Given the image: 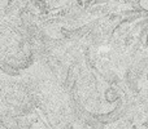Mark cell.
Returning a JSON list of instances; mask_svg holds the SVG:
<instances>
[{
    "label": "cell",
    "instance_id": "obj_1",
    "mask_svg": "<svg viewBox=\"0 0 148 129\" xmlns=\"http://www.w3.org/2000/svg\"><path fill=\"white\" fill-rule=\"evenodd\" d=\"M1 70L5 71V72H8V74H10V75H17V74H18V71L14 70V68H13V66L3 65V66H1Z\"/></svg>",
    "mask_w": 148,
    "mask_h": 129
},
{
    "label": "cell",
    "instance_id": "obj_2",
    "mask_svg": "<svg viewBox=\"0 0 148 129\" xmlns=\"http://www.w3.org/2000/svg\"><path fill=\"white\" fill-rule=\"evenodd\" d=\"M105 96L109 97V98H108V101H113V99L117 98V92H116L113 88H110V89H108V91H107Z\"/></svg>",
    "mask_w": 148,
    "mask_h": 129
},
{
    "label": "cell",
    "instance_id": "obj_3",
    "mask_svg": "<svg viewBox=\"0 0 148 129\" xmlns=\"http://www.w3.org/2000/svg\"><path fill=\"white\" fill-rule=\"evenodd\" d=\"M133 40H134V38H133L131 35H129V38H126V39H125V45H130L131 41H133Z\"/></svg>",
    "mask_w": 148,
    "mask_h": 129
}]
</instances>
